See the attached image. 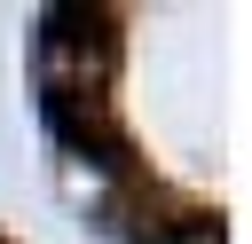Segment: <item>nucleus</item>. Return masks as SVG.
Segmentation results:
<instances>
[{"mask_svg": "<svg viewBox=\"0 0 252 244\" xmlns=\"http://www.w3.org/2000/svg\"><path fill=\"white\" fill-rule=\"evenodd\" d=\"M39 118L55 126V142H63V150H94V157H110V134H102V94H94V87L39 79Z\"/></svg>", "mask_w": 252, "mask_h": 244, "instance_id": "obj_1", "label": "nucleus"}]
</instances>
